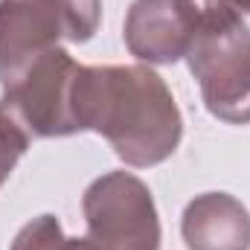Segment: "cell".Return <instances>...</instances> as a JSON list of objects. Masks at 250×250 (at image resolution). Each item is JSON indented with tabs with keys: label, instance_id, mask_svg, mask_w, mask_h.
Returning a JSON list of instances; mask_svg holds the SVG:
<instances>
[{
	"label": "cell",
	"instance_id": "1",
	"mask_svg": "<svg viewBox=\"0 0 250 250\" xmlns=\"http://www.w3.org/2000/svg\"><path fill=\"white\" fill-rule=\"evenodd\" d=\"M73 117L79 131L102 134L134 169L169 160L184 137V117L172 90L143 64H82L73 82Z\"/></svg>",
	"mask_w": 250,
	"mask_h": 250
},
{
	"label": "cell",
	"instance_id": "2",
	"mask_svg": "<svg viewBox=\"0 0 250 250\" xmlns=\"http://www.w3.org/2000/svg\"><path fill=\"white\" fill-rule=\"evenodd\" d=\"M187 62L207 111L221 123L250 125V29L236 9H201Z\"/></svg>",
	"mask_w": 250,
	"mask_h": 250
},
{
	"label": "cell",
	"instance_id": "3",
	"mask_svg": "<svg viewBox=\"0 0 250 250\" xmlns=\"http://www.w3.org/2000/svg\"><path fill=\"white\" fill-rule=\"evenodd\" d=\"M93 250H160L163 230L151 189L131 172H108L82 195Z\"/></svg>",
	"mask_w": 250,
	"mask_h": 250
},
{
	"label": "cell",
	"instance_id": "4",
	"mask_svg": "<svg viewBox=\"0 0 250 250\" xmlns=\"http://www.w3.org/2000/svg\"><path fill=\"white\" fill-rule=\"evenodd\" d=\"M82 64L64 47L44 53L9 87H3L0 111L29 137H70L79 131L73 117V82Z\"/></svg>",
	"mask_w": 250,
	"mask_h": 250
},
{
	"label": "cell",
	"instance_id": "5",
	"mask_svg": "<svg viewBox=\"0 0 250 250\" xmlns=\"http://www.w3.org/2000/svg\"><path fill=\"white\" fill-rule=\"evenodd\" d=\"M62 38L70 41L64 0H0V84L9 87Z\"/></svg>",
	"mask_w": 250,
	"mask_h": 250
},
{
	"label": "cell",
	"instance_id": "6",
	"mask_svg": "<svg viewBox=\"0 0 250 250\" xmlns=\"http://www.w3.org/2000/svg\"><path fill=\"white\" fill-rule=\"evenodd\" d=\"M198 15L192 0H134L123 26L125 47L148 64L181 62L192 44Z\"/></svg>",
	"mask_w": 250,
	"mask_h": 250
},
{
	"label": "cell",
	"instance_id": "7",
	"mask_svg": "<svg viewBox=\"0 0 250 250\" xmlns=\"http://www.w3.org/2000/svg\"><path fill=\"white\" fill-rule=\"evenodd\" d=\"M187 250H250V212L227 192L192 198L181 218Z\"/></svg>",
	"mask_w": 250,
	"mask_h": 250
},
{
	"label": "cell",
	"instance_id": "8",
	"mask_svg": "<svg viewBox=\"0 0 250 250\" xmlns=\"http://www.w3.org/2000/svg\"><path fill=\"white\" fill-rule=\"evenodd\" d=\"M9 250H93V245L84 239H67L56 215L44 212L21 227Z\"/></svg>",
	"mask_w": 250,
	"mask_h": 250
},
{
	"label": "cell",
	"instance_id": "9",
	"mask_svg": "<svg viewBox=\"0 0 250 250\" xmlns=\"http://www.w3.org/2000/svg\"><path fill=\"white\" fill-rule=\"evenodd\" d=\"M29 140H32V137H29L21 125L0 111V187L9 181V175L15 172L18 160L26 154Z\"/></svg>",
	"mask_w": 250,
	"mask_h": 250
},
{
	"label": "cell",
	"instance_id": "10",
	"mask_svg": "<svg viewBox=\"0 0 250 250\" xmlns=\"http://www.w3.org/2000/svg\"><path fill=\"white\" fill-rule=\"evenodd\" d=\"M70 15V41L84 44L96 35L102 21V0H64Z\"/></svg>",
	"mask_w": 250,
	"mask_h": 250
},
{
	"label": "cell",
	"instance_id": "11",
	"mask_svg": "<svg viewBox=\"0 0 250 250\" xmlns=\"http://www.w3.org/2000/svg\"><path fill=\"white\" fill-rule=\"evenodd\" d=\"M192 6L198 12L207 6H227V9H236L239 15H250V0H192Z\"/></svg>",
	"mask_w": 250,
	"mask_h": 250
}]
</instances>
